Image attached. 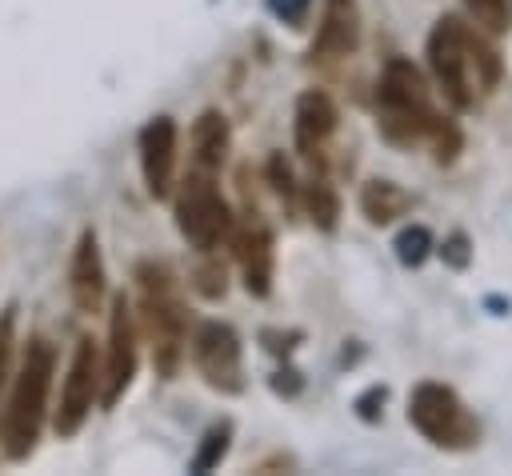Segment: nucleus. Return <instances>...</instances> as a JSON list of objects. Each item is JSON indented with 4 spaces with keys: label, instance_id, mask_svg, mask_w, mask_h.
<instances>
[{
    "label": "nucleus",
    "instance_id": "nucleus-1",
    "mask_svg": "<svg viewBox=\"0 0 512 476\" xmlns=\"http://www.w3.org/2000/svg\"><path fill=\"white\" fill-rule=\"evenodd\" d=\"M376 124L380 136L396 148H416V144H432L436 164H452L464 136L460 124L452 116H444L432 104V88L424 80V72L408 60V56H392L380 68V84H376Z\"/></svg>",
    "mask_w": 512,
    "mask_h": 476
},
{
    "label": "nucleus",
    "instance_id": "nucleus-2",
    "mask_svg": "<svg viewBox=\"0 0 512 476\" xmlns=\"http://www.w3.org/2000/svg\"><path fill=\"white\" fill-rule=\"evenodd\" d=\"M428 64L456 108H476L500 84V52L464 20L440 16L428 32Z\"/></svg>",
    "mask_w": 512,
    "mask_h": 476
},
{
    "label": "nucleus",
    "instance_id": "nucleus-3",
    "mask_svg": "<svg viewBox=\"0 0 512 476\" xmlns=\"http://www.w3.org/2000/svg\"><path fill=\"white\" fill-rule=\"evenodd\" d=\"M136 292H140V320L152 344V364L160 376H176L184 356V324H188L180 280L164 260H140Z\"/></svg>",
    "mask_w": 512,
    "mask_h": 476
},
{
    "label": "nucleus",
    "instance_id": "nucleus-4",
    "mask_svg": "<svg viewBox=\"0 0 512 476\" xmlns=\"http://www.w3.org/2000/svg\"><path fill=\"white\" fill-rule=\"evenodd\" d=\"M52 368H56V352L48 340H32L24 348V364L12 380L4 416H0V440L4 452L12 460H28L40 428H44V412H48V388H52Z\"/></svg>",
    "mask_w": 512,
    "mask_h": 476
},
{
    "label": "nucleus",
    "instance_id": "nucleus-5",
    "mask_svg": "<svg viewBox=\"0 0 512 476\" xmlns=\"http://www.w3.org/2000/svg\"><path fill=\"white\" fill-rule=\"evenodd\" d=\"M408 424L444 452H468L480 444V420L468 412V404L436 380H424L408 396Z\"/></svg>",
    "mask_w": 512,
    "mask_h": 476
},
{
    "label": "nucleus",
    "instance_id": "nucleus-6",
    "mask_svg": "<svg viewBox=\"0 0 512 476\" xmlns=\"http://www.w3.org/2000/svg\"><path fill=\"white\" fill-rule=\"evenodd\" d=\"M176 228L204 256L216 252L220 240L232 236V208H228V200L220 196L216 180L204 168L192 172L176 192Z\"/></svg>",
    "mask_w": 512,
    "mask_h": 476
},
{
    "label": "nucleus",
    "instance_id": "nucleus-7",
    "mask_svg": "<svg viewBox=\"0 0 512 476\" xmlns=\"http://www.w3.org/2000/svg\"><path fill=\"white\" fill-rule=\"evenodd\" d=\"M192 364L208 388H216L224 396L244 392V356H240V336L232 324L204 320L192 336Z\"/></svg>",
    "mask_w": 512,
    "mask_h": 476
},
{
    "label": "nucleus",
    "instance_id": "nucleus-8",
    "mask_svg": "<svg viewBox=\"0 0 512 476\" xmlns=\"http://www.w3.org/2000/svg\"><path fill=\"white\" fill-rule=\"evenodd\" d=\"M96 400H100V352L88 336H80L68 376H64V388H60V408L52 416V428L60 436H76Z\"/></svg>",
    "mask_w": 512,
    "mask_h": 476
},
{
    "label": "nucleus",
    "instance_id": "nucleus-9",
    "mask_svg": "<svg viewBox=\"0 0 512 476\" xmlns=\"http://www.w3.org/2000/svg\"><path fill=\"white\" fill-rule=\"evenodd\" d=\"M136 376V320H132V304L124 296L112 300V320H108V356L100 368V400L104 408H112L128 384Z\"/></svg>",
    "mask_w": 512,
    "mask_h": 476
},
{
    "label": "nucleus",
    "instance_id": "nucleus-10",
    "mask_svg": "<svg viewBox=\"0 0 512 476\" xmlns=\"http://www.w3.org/2000/svg\"><path fill=\"white\" fill-rule=\"evenodd\" d=\"M140 172L156 200L172 192V180H176V120L172 116H152L140 128Z\"/></svg>",
    "mask_w": 512,
    "mask_h": 476
},
{
    "label": "nucleus",
    "instance_id": "nucleus-11",
    "mask_svg": "<svg viewBox=\"0 0 512 476\" xmlns=\"http://www.w3.org/2000/svg\"><path fill=\"white\" fill-rule=\"evenodd\" d=\"M232 244H236V264H240L244 288L252 296H268L272 292V272H276V248H272L268 224L264 220H244L232 232Z\"/></svg>",
    "mask_w": 512,
    "mask_h": 476
},
{
    "label": "nucleus",
    "instance_id": "nucleus-12",
    "mask_svg": "<svg viewBox=\"0 0 512 476\" xmlns=\"http://www.w3.org/2000/svg\"><path fill=\"white\" fill-rule=\"evenodd\" d=\"M336 124H340V112H336V104H332L328 92L308 88V92L296 100V148H300V156H304L308 164H320L324 144L332 140Z\"/></svg>",
    "mask_w": 512,
    "mask_h": 476
},
{
    "label": "nucleus",
    "instance_id": "nucleus-13",
    "mask_svg": "<svg viewBox=\"0 0 512 476\" xmlns=\"http://www.w3.org/2000/svg\"><path fill=\"white\" fill-rule=\"evenodd\" d=\"M356 44H360V8H356V0H324L316 40H312V60L352 56Z\"/></svg>",
    "mask_w": 512,
    "mask_h": 476
},
{
    "label": "nucleus",
    "instance_id": "nucleus-14",
    "mask_svg": "<svg viewBox=\"0 0 512 476\" xmlns=\"http://www.w3.org/2000/svg\"><path fill=\"white\" fill-rule=\"evenodd\" d=\"M68 288H72V304L80 312H100L104 304V260H100V244L96 232L84 228L72 252V268H68Z\"/></svg>",
    "mask_w": 512,
    "mask_h": 476
},
{
    "label": "nucleus",
    "instance_id": "nucleus-15",
    "mask_svg": "<svg viewBox=\"0 0 512 476\" xmlns=\"http://www.w3.org/2000/svg\"><path fill=\"white\" fill-rule=\"evenodd\" d=\"M228 144H232L228 120H224L216 108L200 112L196 124H192V160H196V168H204V172L220 168L224 156H228Z\"/></svg>",
    "mask_w": 512,
    "mask_h": 476
},
{
    "label": "nucleus",
    "instance_id": "nucleus-16",
    "mask_svg": "<svg viewBox=\"0 0 512 476\" xmlns=\"http://www.w3.org/2000/svg\"><path fill=\"white\" fill-rule=\"evenodd\" d=\"M412 208V196L396 184V180H368L360 188V212L372 224H392L396 216H404Z\"/></svg>",
    "mask_w": 512,
    "mask_h": 476
},
{
    "label": "nucleus",
    "instance_id": "nucleus-17",
    "mask_svg": "<svg viewBox=\"0 0 512 476\" xmlns=\"http://www.w3.org/2000/svg\"><path fill=\"white\" fill-rule=\"evenodd\" d=\"M300 200H304V212L312 216V224H316L320 232H332V228H336V220H340V196H336V188H332L324 176H312V180L304 184Z\"/></svg>",
    "mask_w": 512,
    "mask_h": 476
},
{
    "label": "nucleus",
    "instance_id": "nucleus-18",
    "mask_svg": "<svg viewBox=\"0 0 512 476\" xmlns=\"http://www.w3.org/2000/svg\"><path fill=\"white\" fill-rule=\"evenodd\" d=\"M228 440H232V424H228V420L212 424V428L204 432L196 456L188 460V472H208V468H216V464L224 460V452H228Z\"/></svg>",
    "mask_w": 512,
    "mask_h": 476
},
{
    "label": "nucleus",
    "instance_id": "nucleus-19",
    "mask_svg": "<svg viewBox=\"0 0 512 476\" xmlns=\"http://www.w3.org/2000/svg\"><path fill=\"white\" fill-rule=\"evenodd\" d=\"M432 248H436V240H432V232H428L424 224H408V228L396 236V256H400L404 268H420V264L432 256Z\"/></svg>",
    "mask_w": 512,
    "mask_h": 476
},
{
    "label": "nucleus",
    "instance_id": "nucleus-20",
    "mask_svg": "<svg viewBox=\"0 0 512 476\" xmlns=\"http://www.w3.org/2000/svg\"><path fill=\"white\" fill-rule=\"evenodd\" d=\"M472 20L488 32H504L508 28V0H464Z\"/></svg>",
    "mask_w": 512,
    "mask_h": 476
},
{
    "label": "nucleus",
    "instance_id": "nucleus-21",
    "mask_svg": "<svg viewBox=\"0 0 512 476\" xmlns=\"http://www.w3.org/2000/svg\"><path fill=\"white\" fill-rule=\"evenodd\" d=\"M192 280H196V292H200V296H208V300L224 296V288H228V272H224V264H220V260L200 264V268L192 272Z\"/></svg>",
    "mask_w": 512,
    "mask_h": 476
},
{
    "label": "nucleus",
    "instance_id": "nucleus-22",
    "mask_svg": "<svg viewBox=\"0 0 512 476\" xmlns=\"http://www.w3.org/2000/svg\"><path fill=\"white\" fill-rule=\"evenodd\" d=\"M268 180H272V188H276V196H280V200H284V204L292 208L300 192H296V180H292V164H288V160H284L280 152H276V156L268 160Z\"/></svg>",
    "mask_w": 512,
    "mask_h": 476
},
{
    "label": "nucleus",
    "instance_id": "nucleus-23",
    "mask_svg": "<svg viewBox=\"0 0 512 476\" xmlns=\"http://www.w3.org/2000/svg\"><path fill=\"white\" fill-rule=\"evenodd\" d=\"M12 324H16V316H12V308L0 316V396H4V388H8V372H12Z\"/></svg>",
    "mask_w": 512,
    "mask_h": 476
},
{
    "label": "nucleus",
    "instance_id": "nucleus-24",
    "mask_svg": "<svg viewBox=\"0 0 512 476\" xmlns=\"http://www.w3.org/2000/svg\"><path fill=\"white\" fill-rule=\"evenodd\" d=\"M384 400H388V388H384V384H372L364 396H356L360 420H380V416H384Z\"/></svg>",
    "mask_w": 512,
    "mask_h": 476
},
{
    "label": "nucleus",
    "instance_id": "nucleus-25",
    "mask_svg": "<svg viewBox=\"0 0 512 476\" xmlns=\"http://www.w3.org/2000/svg\"><path fill=\"white\" fill-rule=\"evenodd\" d=\"M440 256H444L448 268H468V256H472V252H468V236H464V232H452V236L440 244Z\"/></svg>",
    "mask_w": 512,
    "mask_h": 476
},
{
    "label": "nucleus",
    "instance_id": "nucleus-26",
    "mask_svg": "<svg viewBox=\"0 0 512 476\" xmlns=\"http://www.w3.org/2000/svg\"><path fill=\"white\" fill-rule=\"evenodd\" d=\"M268 8H272L276 20H284V24H300V20L308 16L312 0H268Z\"/></svg>",
    "mask_w": 512,
    "mask_h": 476
},
{
    "label": "nucleus",
    "instance_id": "nucleus-27",
    "mask_svg": "<svg viewBox=\"0 0 512 476\" xmlns=\"http://www.w3.org/2000/svg\"><path fill=\"white\" fill-rule=\"evenodd\" d=\"M260 340H264V348H268V352H276V356H288V352H292V348H296L304 336H300V332H272V328H268Z\"/></svg>",
    "mask_w": 512,
    "mask_h": 476
},
{
    "label": "nucleus",
    "instance_id": "nucleus-28",
    "mask_svg": "<svg viewBox=\"0 0 512 476\" xmlns=\"http://www.w3.org/2000/svg\"><path fill=\"white\" fill-rule=\"evenodd\" d=\"M300 384H304V380H300V372H296V368H280V372L272 376V388H276L280 396H292V392H300Z\"/></svg>",
    "mask_w": 512,
    "mask_h": 476
}]
</instances>
